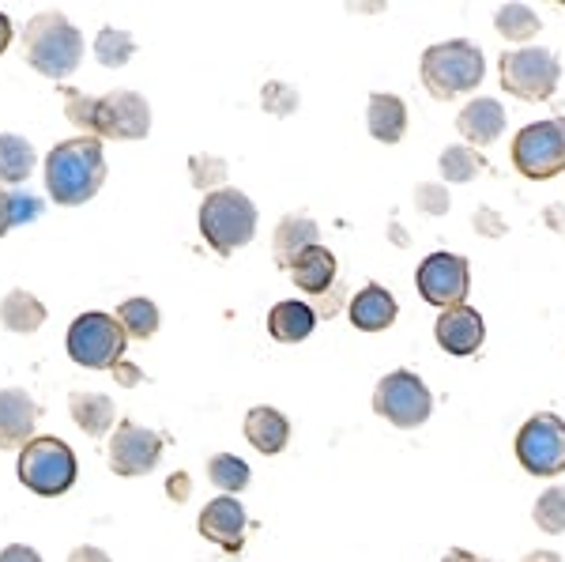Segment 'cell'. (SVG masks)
Listing matches in <instances>:
<instances>
[{
	"instance_id": "1",
	"label": "cell",
	"mask_w": 565,
	"mask_h": 562,
	"mask_svg": "<svg viewBox=\"0 0 565 562\" xmlns=\"http://www.w3.org/2000/svg\"><path fill=\"white\" fill-rule=\"evenodd\" d=\"M65 114L95 140H143L151 132V106L136 91H109L95 98L65 87Z\"/></svg>"
},
{
	"instance_id": "2",
	"label": "cell",
	"mask_w": 565,
	"mask_h": 562,
	"mask_svg": "<svg viewBox=\"0 0 565 562\" xmlns=\"http://www.w3.org/2000/svg\"><path fill=\"white\" fill-rule=\"evenodd\" d=\"M103 181H106V151L103 140H95V136L61 140L45 156V189H50L53 204H65V208L87 204L103 189Z\"/></svg>"
},
{
	"instance_id": "3",
	"label": "cell",
	"mask_w": 565,
	"mask_h": 562,
	"mask_svg": "<svg viewBox=\"0 0 565 562\" xmlns=\"http://www.w3.org/2000/svg\"><path fill=\"white\" fill-rule=\"evenodd\" d=\"M23 50L26 65L50 79H65L84 61V34L72 26L68 15L39 12L23 26Z\"/></svg>"
},
{
	"instance_id": "4",
	"label": "cell",
	"mask_w": 565,
	"mask_h": 562,
	"mask_svg": "<svg viewBox=\"0 0 565 562\" xmlns=\"http://www.w3.org/2000/svg\"><path fill=\"white\" fill-rule=\"evenodd\" d=\"M418 76H423V87L430 91L437 103H449V98L468 95V91H476L482 84L487 61H482L479 45H471L463 39L437 42L423 53Z\"/></svg>"
},
{
	"instance_id": "5",
	"label": "cell",
	"mask_w": 565,
	"mask_h": 562,
	"mask_svg": "<svg viewBox=\"0 0 565 562\" xmlns=\"http://www.w3.org/2000/svg\"><path fill=\"white\" fill-rule=\"evenodd\" d=\"M200 234L218 257H231L257 234V204L242 189H215L200 204Z\"/></svg>"
},
{
	"instance_id": "6",
	"label": "cell",
	"mask_w": 565,
	"mask_h": 562,
	"mask_svg": "<svg viewBox=\"0 0 565 562\" xmlns=\"http://www.w3.org/2000/svg\"><path fill=\"white\" fill-rule=\"evenodd\" d=\"M15 473H20V484L26 487V491H34L42 498H57V495L72 491L79 468H76V453H72L68 442L45 434V438L26 442Z\"/></svg>"
},
{
	"instance_id": "7",
	"label": "cell",
	"mask_w": 565,
	"mask_h": 562,
	"mask_svg": "<svg viewBox=\"0 0 565 562\" xmlns=\"http://www.w3.org/2000/svg\"><path fill=\"white\" fill-rule=\"evenodd\" d=\"M498 76H501V91H509L521 103H546L558 91L562 61L551 50H543V45H527V50L501 53Z\"/></svg>"
},
{
	"instance_id": "8",
	"label": "cell",
	"mask_w": 565,
	"mask_h": 562,
	"mask_svg": "<svg viewBox=\"0 0 565 562\" xmlns=\"http://www.w3.org/2000/svg\"><path fill=\"white\" fill-rule=\"evenodd\" d=\"M65 343H68L72 362H79V367L114 370L125 356V343H129V337H125V329H121L117 317H109L103 310H90V314H79L76 321H72Z\"/></svg>"
},
{
	"instance_id": "9",
	"label": "cell",
	"mask_w": 565,
	"mask_h": 562,
	"mask_svg": "<svg viewBox=\"0 0 565 562\" xmlns=\"http://www.w3.org/2000/svg\"><path fill=\"white\" fill-rule=\"evenodd\" d=\"M373 412L385 423H392V427L415 431L430 420L434 396L423 378L412 374V370H392V374L381 378L377 389H373Z\"/></svg>"
},
{
	"instance_id": "10",
	"label": "cell",
	"mask_w": 565,
	"mask_h": 562,
	"mask_svg": "<svg viewBox=\"0 0 565 562\" xmlns=\"http://www.w3.org/2000/svg\"><path fill=\"white\" fill-rule=\"evenodd\" d=\"M513 167L527 181H546L565 170V117L524 125L513 136Z\"/></svg>"
},
{
	"instance_id": "11",
	"label": "cell",
	"mask_w": 565,
	"mask_h": 562,
	"mask_svg": "<svg viewBox=\"0 0 565 562\" xmlns=\"http://www.w3.org/2000/svg\"><path fill=\"white\" fill-rule=\"evenodd\" d=\"M516 460L524 473L551 479L565 473V420L540 412L516 434Z\"/></svg>"
},
{
	"instance_id": "12",
	"label": "cell",
	"mask_w": 565,
	"mask_h": 562,
	"mask_svg": "<svg viewBox=\"0 0 565 562\" xmlns=\"http://www.w3.org/2000/svg\"><path fill=\"white\" fill-rule=\"evenodd\" d=\"M468 287H471V265L460 253H430L418 265V295L430 306H437V310L463 306Z\"/></svg>"
},
{
	"instance_id": "13",
	"label": "cell",
	"mask_w": 565,
	"mask_h": 562,
	"mask_svg": "<svg viewBox=\"0 0 565 562\" xmlns=\"http://www.w3.org/2000/svg\"><path fill=\"white\" fill-rule=\"evenodd\" d=\"M162 460V434L140 423H117L114 442H109V468L125 479L148 476Z\"/></svg>"
},
{
	"instance_id": "14",
	"label": "cell",
	"mask_w": 565,
	"mask_h": 562,
	"mask_svg": "<svg viewBox=\"0 0 565 562\" xmlns=\"http://www.w3.org/2000/svg\"><path fill=\"white\" fill-rule=\"evenodd\" d=\"M196 529H200V537H204V540L218 543L226 555H238V551L245 548V529H249V518H245L238 498L218 495V498H212V502L204 506Z\"/></svg>"
},
{
	"instance_id": "15",
	"label": "cell",
	"mask_w": 565,
	"mask_h": 562,
	"mask_svg": "<svg viewBox=\"0 0 565 562\" xmlns=\"http://www.w3.org/2000/svg\"><path fill=\"white\" fill-rule=\"evenodd\" d=\"M434 337L441 343L449 356H476L482 348V340H487V325H482L479 310H471V306H452V310H441L434 325Z\"/></svg>"
},
{
	"instance_id": "16",
	"label": "cell",
	"mask_w": 565,
	"mask_h": 562,
	"mask_svg": "<svg viewBox=\"0 0 565 562\" xmlns=\"http://www.w3.org/2000/svg\"><path fill=\"white\" fill-rule=\"evenodd\" d=\"M39 427V404L23 389H0V449H23Z\"/></svg>"
},
{
	"instance_id": "17",
	"label": "cell",
	"mask_w": 565,
	"mask_h": 562,
	"mask_svg": "<svg viewBox=\"0 0 565 562\" xmlns=\"http://www.w3.org/2000/svg\"><path fill=\"white\" fill-rule=\"evenodd\" d=\"M321 246V231H317V223L309 220V215L295 212V215H282L276 234H271V253H276V265L287 268L295 265L298 257H302L306 250Z\"/></svg>"
},
{
	"instance_id": "18",
	"label": "cell",
	"mask_w": 565,
	"mask_h": 562,
	"mask_svg": "<svg viewBox=\"0 0 565 562\" xmlns=\"http://www.w3.org/2000/svg\"><path fill=\"white\" fill-rule=\"evenodd\" d=\"M457 129L468 140V148H487L505 132V110H501L498 98H476L460 110Z\"/></svg>"
},
{
	"instance_id": "19",
	"label": "cell",
	"mask_w": 565,
	"mask_h": 562,
	"mask_svg": "<svg viewBox=\"0 0 565 562\" xmlns=\"http://www.w3.org/2000/svg\"><path fill=\"white\" fill-rule=\"evenodd\" d=\"M396 314H399L396 298H392V291H385L381 284H366L348 306L351 325L362 332H385L388 325L396 321Z\"/></svg>"
},
{
	"instance_id": "20",
	"label": "cell",
	"mask_w": 565,
	"mask_h": 562,
	"mask_svg": "<svg viewBox=\"0 0 565 562\" xmlns=\"http://www.w3.org/2000/svg\"><path fill=\"white\" fill-rule=\"evenodd\" d=\"M245 438H249V446L260 449L264 457H276V453L287 449V442H290L287 415L268 404L249 407V415H245Z\"/></svg>"
},
{
	"instance_id": "21",
	"label": "cell",
	"mask_w": 565,
	"mask_h": 562,
	"mask_svg": "<svg viewBox=\"0 0 565 562\" xmlns=\"http://www.w3.org/2000/svg\"><path fill=\"white\" fill-rule=\"evenodd\" d=\"M366 125H370V136L377 144H399L407 132V106L404 98L396 95H370V110H366Z\"/></svg>"
},
{
	"instance_id": "22",
	"label": "cell",
	"mask_w": 565,
	"mask_h": 562,
	"mask_svg": "<svg viewBox=\"0 0 565 562\" xmlns=\"http://www.w3.org/2000/svg\"><path fill=\"white\" fill-rule=\"evenodd\" d=\"M290 279H295V287H298V291H306V295L332 291V287H335V257H332V250H324V246L306 250L302 257L290 265Z\"/></svg>"
},
{
	"instance_id": "23",
	"label": "cell",
	"mask_w": 565,
	"mask_h": 562,
	"mask_svg": "<svg viewBox=\"0 0 565 562\" xmlns=\"http://www.w3.org/2000/svg\"><path fill=\"white\" fill-rule=\"evenodd\" d=\"M68 412H72V423H76L87 438H103V434L114 431L117 407L106 393H72Z\"/></svg>"
},
{
	"instance_id": "24",
	"label": "cell",
	"mask_w": 565,
	"mask_h": 562,
	"mask_svg": "<svg viewBox=\"0 0 565 562\" xmlns=\"http://www.w3.org/2000/svg\"><path fill=\"white\" fill-rule=\"evenodd\" d=\"M317 329V314H313V306L309 303H276L271 306V314H268V332H271V340H279V343H302L309 332Z\"/></svg>"
},
{
	"instance_id": "25",
	"label": "cell",
	"mask_w": 565,
	"mask_h": 562,
	"mask_svg": "<svg viewBox=\"0 0 565 562\" xmlns=\"http://www.w3.org/2000/svg\"><path fill=\"white\" fill-rule=\"evenodd\" d=\"M0 321H4V329H8V332H20V337H31V332H39V329H42L45 306H42L31 291L15 287V291H8V295H4V303H0Z\"/></svg>"
},
{
	"instance_id": "26",
	"label": "cell",
	"mask_w": 565,
	"mask_h": 562,
	"mask_svg": "<svg viewBox=\"0 0 565 562\" xmlns=\"http://www.w3.org/2000/svg\"><path fill=\"white\" fill-rule=\"evenodd\" d=\"M39 151L23 140V136L0 132V185H23L31 178Z\"/></svg>"
},
{
	"instance_id": "27",
	"label": "cell",
	"mask_w": 565,
	"mask_h": 562,
	"mask_svg": "<svg viewBox=\"0 0 565 562\" xmlns=\"http://www.w3.org/2000/svg\"><path fill=\"white\" fill-rule=\"evenodd\" d=\"M117 321H121L125 337L151 340L159 332V306L151 298H129V303L117 306Z\"/></svg>"
},
{
	"instance_id": "28",
	"label": "cell",
	"mask_w": 565,
	"mask_h": 562,
	"mask_svg": "<svg viewBox=\"0 0 565 562\" xmlns=\"http://www.w3.org/2000/svg\"><path fill=\"white\" fill-rule=\"evenodd\" d=\"M437 170H441L445 181H471L476 174L487 170V159H482V151L468 148V144H452V148L441 151V159H437Z\"/></svg>"
},
{
	"instance_id": "29",
	"label": "cell",
	"mask_w": 565,
	"mask_h": 562,
	"mask_svg": "<svg viewBox=\"0 0 565 562\" xmlns=\"http://www.w3.org/2000/svg\"><path fill=\"white\" fill-rule=\"evenodd\" d=\"M494 26L501 39H509V42H532L543 23L527 4H505V8H498Z\"/></svg>"
},
{
	"instance_id": "30",
	"label": "cell",
	"mask_w": 565,
	"mask_h": 562,
	"mask_svg": "<svg viewBox=\"0 0 565 562\" xmlns=\"http://www.w3.org/2000/svg\"><path fill=\"white\" fill-rule=\"evenodd\" d=\"M207 479L218 487V491H226V495H238L249 487V465H245L242 457H234V453H215L212 460H207Z\"/></svg>"
},
{
	"instance_id": "31",
	"label": "cell",
	"mask_w": 565,
	"mask_h": 562,
	"mask_svg": "<svg viewBox=\"0 0 565 562\" xmlns=\"http://www.w3.org/2000/svg\"><path fill=\"white\" fill-rule=\"evenodd\" d=\"M136 53V42L129 31H117V26H103L95 39V57L103 61L106 68H121L129 65Z\"/></svg>"
},
{
	"instance_id": "32",
	"label": "cell",
	"mask_w": 565,
	"mask_h": 562,
	"mask_svg": "<svg viewBox=\"0 0 565 562\" xmlns=\"http://www.w3.org/2000/svg\"><path fill=\"white\" fill-rule=\"evenodd\" d=\"M535 524L551 537L565 532V487H546V491L535 498Z\"/></svg>"
},
{
	"instance_id": "33",
	"label": "cell",
	"mask_w": 565,
	"mask_h": 562,
	"mask_svg": "<svg viewBox=\"0 0 565 562\" xmlns=\"http://www.w3.org/2000/svg\"><path fill=\"white\" fill-rule=\"evenodd\" d=\"M298 103H302V98H298V87L282 84V79H271V84H264V91H260V106L276 117L295 114Z\"/></svg>"
},
{
	"instance_id": "34",
	"label": "cell",
	"mask_w": 565,
	"mask_h": 562,
	"mask_svg": "<svg viewBox=\"0 0 565 562\" xmlns=\"http://www.w3.org/2000/svg\"><path fill=\"white\" fill-rule=\"evenodd\" d=\"M189 170H193L196 189H215L218 181H226V162L215 156H193L189 159Z\"/></svg>"
},
{
	"instance_id": "35",
	"label": "cell",
	"mask_w": 565,
	"mask_h": 562,
	"mask_svg": "<svg viewBox=\"0 0 565 562\" xmlns=\"http://www.w3.org/2000/svg\"><path fill=\"white\" fill-rule=\"evenodd\" d=\"M415 204H418V212H426V215H445L449 212V193H445V185H437V181H426V185L415 189Z\"/></svg>"
},
{
	"instance_id": "36",
	"label": "cell",
	"mask_w": 565,
	"mask_h": 562,
	"mask_svg": "<svg viewBox=\"0 0 565 562\" xmlns=\"http://www.w3.org/2000/svg\"><path fill=\"white\" fill-rule=\"evenodd\" d=\"M12 215H15V226L34 223L42 215V201L34 193H26V189H23V193L15 189V193H12Z\"/></svg>"
},
{
	"instance_id": "37",
	"label": "cell",
	"mask_w": 565,
	"mask_h": 562,
	"mask_svg": "<svg viewBox=\"0 0 565 562\" xmlns=\"http://www.w3.org/2000/svg\"><path fill=\"white\" fill-rule=\"evenodd\" d=\"M471 226H476V231L482 234V238H501V234H505V223L498 220L494 208H479L476 220H471Z\"/></svg>"
},
{
	"instance_id": "38",
	"label": "cell",
	"mask_w": 565,
	"mask_h": 562,
	"mask_svg": "<svg viewBox=\"0 0 565 562\" xmlns=\"http://www.w3.org/2000/svg\"><path fill=\"white\" fill-rule=\"evenodd\" d=\"M0 562H42V555L34 548H26V543H8L0 551Z\"/></svg>"
},
{
	"instance_id": "39",
	"label": "cell",
	"mask_w": 565,
	"mask_h": 562,
	"mask_svg": "<svg viewBox=\"0 0 565 562\" xmlns=\"http://www.w3.org/2000/svg\"><path fill=\"white\" fill-rule=\"evenodd\" d=\"M15 226V215H12V193L0 185V238Z\"/></svg>"
},
{
	"instance_id": "40",
	"label": "cell",
	"mask_w": 565,
	"mask_h": 562,
	"mask_svg": "<svg viewBox=\"0 0 565 562\" xmlns=\"http://www.w3.org/2000/svg\"><path fill=\"white\" fill-rule=\"evenodd\" d=\"M343 298H348V291H343V284H340V279H335L332 291H324V295H321V314H324V317H332L335 310H340Z\"/></svg>"
},
{
	"instance_id": "41",
	"label": "cell",
	"mask_w": 565,
	"mask_h": 562,
	"mask_svg": "<svg viewBox=\"0 0 565 562\" xmlns=\"http://www.w3.org/2000/svg\"><path fill=\"white\" fill-rule=\"evenodd\" d=\"M68 562H114V559H109L103 548H95V543H84V548L72 551Z\"/></svg>"
},
{
	"instance_id": "42",
	"label": "cell",
	"mask_w": 565,
	"mask_h": 562,
	"mask_svg": "<svg viewBox=\"0 0 565 562\" xmlns=\"http://www.w3.org/2000/svg\"><path fill=\"white\" fill-rule=\"evenodd\" d=\"M189 491H193V487H189V473H178L167 479V495L174 498V502H185Z\"/></svg>"
},
{
	"instance_id": "43",
	"label": "cell",
	"mask_w": 565,
	"mask_h": 562,
	"mask_svg": "<svg viewBox=\"0 0 565 562\" xmlns=\"http://www.w3.org/2000/svg\"><path fill=\"white\" fill-rule=\"evenodd\" d=\"M114 374H117V382H121V385H136V382H140V370H136L132 362H125V359L114 367Z\"/></svg>"
},
{
	"instance_id": "44",
	"label": "cell",
	"mask_w": 565,
	"mask_h": 562,
	"mask_svg": "<svg viewBox=\"0 0 565 562\" xmlns=\"http://www.w3.org/2000/svg\"><path fill=\"white\" fill-rule=\"evenodd\" d=\"M441 562H487L482 555H471V551H463V548H452V551H445V559Z\"/></svg>"
},
{
	"instance_id": "45",
	"label": "cell",
	"mask_w": 565,
	"mask_h": 562,
	"mask_svg": "<svg viewBox=\"0 0 565 562\" xmlns=\"http://www.w3.org/2000/svg\"><path fill=\"white\" fill-rule=\"evenodd\" d=\"M8 45H12V20H8V15L0 12V53H4Z\"/></svg>"
},
{
	"instance_id": "46",
	"label": "cell",
	"mask_w": 565,
	"mask_h": 562,
	"mask_svg": "<svg viewBox=\"0 0 565 562\" xmlns=\"http://www.w3.org/2000/svg\"><path fill=\"white\" fill-rule=\"evenodd\" d=\"M524 562H562V555H554V551H532V555H524Z\"/></svg>"
}]
</instances>
